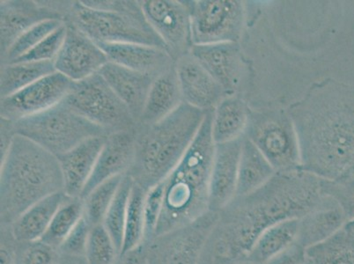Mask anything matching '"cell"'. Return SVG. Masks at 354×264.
Masks as SVG:
<instances>
[{"instance_id":"25","label":"cell","mask_w":354,"mask_h":264,"mask_svg":"<svg viewBox=\"0 0 354 264\" xmlns=\"http://www.w3.org/2000/svg\"><path fill=\"white\" fill-rule=\"evenodd\" d=\"M70 196L64 192L49 196L32 205L11 225L12 234L19 243H30L43 238L55 214Z\"/></svg>"},{"instance_id":"21","label":"cell","mask_w":354,"mask_h":264,"mask_svg":"<svg viewBox=\"0 0 354 264\" xmlns=\"http://www.w3.org/2000/svg\"><path fill=\"white\" fill-rule=\"evenodd\" d=\"M105 138L106 136L89 138L57 156L64 176V193L70 198L82 196L94 171Z\"/></svg>"},{"instance_id":"39","label":"cell","mask_w":354,"mask_h":264,"mask_svg":"<svg viewBox=\"0 0 354 264\" xmlns=\"http://www.w3.org/2000/svg\"><path fill=\"white\" fill-rule=\"evenodd\" d=\"M59 250L44 241L19 243L15 264H55Z\"/></svg>"},{"instance_id":"20","label":"cell","mask_w":354,"mask_h":264,"mask_svg":"<svg viewBox=\"0 0 354 264\" xmlns=\"http://www.w3.org/2000/svg\"><path fill=\"white\" fill-rule=\"evenodd\" d=\"M96 44L104 51L109 62L154 78L176 64L169 53L160 48L137 44Z\"/></svg>"},{"instance_id":"7","label":"cell","mask_w":354,"mask_h":264,"mask_svg":"<svg viewBox=\"0 0 354 264\" xmlns=\"http://www.w3.org/2000/svg\"><path fill=\"white\" fill-rule=\"evenodd\" d=\"M16 134L59 156L89 138L107 136L104 129L80 115L64 101L39 114L15 122Z\"/></svg>"},{"instance_id":"14","label":"cell","mask_w":354,"mask_h":264,"mask_svg":"<svg viewBox=\"0 0 354 264\" xmlns=\"http://www.w3.org/2000/svg\"><path fill=\"white\" fill-rule=\"evenodd\" d=\"M224 89L227 96L245 88L250 67L239 43L193 45L191 53Z\"/></svg>"},{"instance_id":"48","label":"cell","mask_w":354,"mask_h":264,"mask_svg":"<svg viewBox=\"0 0 354 264\" xmlns=\"http://www.w3.org/2000/svg\"><path fill=\"white\" fill-rule=\"evenodd\" d=\"M234 264H255V263L250 262V261L246 259V260L241 261V262L236 263Z\"/></svg>"},{"instance_id":"43","label":"cell","mask_w":354,"mask_h":264,"mask_svg":"<svg viewBox=\"0 0 354 264\" xmlns=\"http://www.w3.org/2000/svg\"><path fill=\"white\" fill-rule=\"evenodd\" d=\"M306 257L307 249L295 243L288 249L263 264H304Z\"/></svg>"},{"instance_id":"23","label":"cell","mask_w":354,"mask_h":264,"mask_svg":"<svg viewBox=\"0 0 354 264\" xmlns=\"http://www.w3.org/2000/svg\"><path fill=\"white\" fill-rule=\"evenodd\" d=\"M346 214L339 202L325 196L313 210L299 220V233L296 243L305 249L329 240L344 227Z\"/></svg>"},{"instance_id":"28","label":"cell","mask_w":354,"mask_h":264,"mask_svg":"<svg viewBox=\"0 0 354 264\" xmlns=\"http://www.w3.org/2000/svg\"><path fill=\"white\" fill-rule=\"evenodd\" d=\"M299 220L292 218L267 228L253 245L247 260L255 264H263L290 247L297 241Z\"/></svg>"},{"instance_id":"31","label":"cell","mask_w":354,"mask_h":264,"mask_svg":"<svg viewBox=\"0 0 354 264\" xmlns=\"http://www.w3.org/2000/svg\"><path fill=\"white\" fill-rule=\"evenodd\" d=\"M315 264H354V239L341 229L329 240L307 249Z\"/></svg>"},{"instance_id":"24","label":"cell","mask_w":354,"mask_h":264,"mask_svg":"<svg viewBox=\"0 0 354 264\" xmlns=\"http://www.w3.org/2000/svg\"><path fill=\"white\" fill-rule=\"evenodd\" d=\"M183 102L175 64L153 80L138 124H156L171 114Z\"/></svg>"},{"instance_id":"17","label":"cell","mask_w":354,"mask_h":264,"mask_svg":"<svg viewBox=\"0 0 354 264\" xmlns=\"http://www.w3.org/2000/svg\"><path fill=\"white\" fill-rule=\"evenodd\" d=\"M183 102L203 111L214 109L227 95L191 53L176 61Z\"/></svg>"},{"instance_id":"47","label":"cell","mask_w":354,"mask_h":264,"mask_svg":"<svg viewBox=\"0 0 354 264\" xmlns=\"http://www.w3.org/2000/svg\"><path fill=\"white\" fill-rule=\"evenodd\" d=\"M344 229L354 239V218L346 222V225H344Z\"/></svg>"},{"instance_id":"32","label":"cell","mask_w":354,"mask_h":264,"mask_svg":"<svg viewBox=\"0 0 354 264\" xmlns=\"http://www.w3.org/2000/svg\"><path fill=\"white\" fill-rule=\"evenodd\" d=\"M147 192L133 182L129 198L127 221H125L123 247L121 254L136 249L144 241V202Z\"/></svg>"},{"instance_id":"22","label":"cell","mask_w":354,"mask_h":264,"mask_svg":"<svg viewBox=\"0 0 354 264\" xmlns=\"http://www.w3.org/2000/svg\"><path fill=\"white\" fill-rule=\"evenodd\" d=\"M99 73L127 106L138 122L156 78L149 74L138 73L112 62L106 64Z\"/></svg>"},{"instance_id":"44","label":"cell","mask_w":354,"mask_h":264,"mask_svg":"<svg viewBox=\"0 0 354 264\" xmlns=\"http://www.w3.org/2000/svg\"><path fill=\"white\" fill-rule=\"evenodd\" d=\"M0 162L5 159L16 136L15 122L4 117L0 119Z\"/></svg>"},{"instance_id":"40","label":"cell","mask_w":354,"mask_h":264,"mask_svg":"<svg viewBox=\"0 0 354 264\" xmlns=\"http://www.w3.org/2000/svg\"><path fill=\"white\" fill-rule=\"evenodd\" d=\"M323 191L339 202L347 221L354 218V175L336 182L323 180Z\"/></svg>"},{"instance_id":"3","label":"cell","mask_w":354,"mask_h":264,"mask_svg":"<svg viewBox=\"0 0 354 264\" xmlns=\"http://www.w3.org/2000/svg\"><path fill=\"white\" fill-rule=\"evenodd\" d=\"M0 166L1 227H11L32 205L64 192L57 157L21 135H16Z\"/></svg>"},{"instance_id":"12","label":"cell","mask_w":354,"mask_h":264,"mask_svg":"<svg viewBox=\"0 0 354 264\" xmlns=\"http://www.w3.org/2000/svg\"><path fill=\"white\" fill-rule=\"evenodd\" d=\"M73 1L3 0L0 2V53H8L15 41L41 22H66Z\"/></svg>"},{"instance_id":"35","label":"cell","mask_w":354,"mask_h":264,"mask_svg":"<svg viewBox=\"0 0 354 264\" xmlns=\"http://www.w3.org/2000/svg\"><path fill=\"white\" fill-rule=\"evenodd\" d=\"M64 23L66 22L63 21L50 20L34 26L30 30L21 35L12 45L8 53L1 56V64H10L12 61L24 56Z\"/></svg>"},{"instance_id":"30","label":"cell","mask_w":354,"mask_h":264,"mask_svg":"<svg viewBox=\"0 0 354 264\" xmlns=\"http://www.w3.org/2000/svg\"><path fill=\"white\" fill-rule=\"evenodd\" d=\"M84 217L82 198H69L55 214L49 228L41 241L59 249L66 237Z\"/></svg>"},{"instance_id":"10","label":"cell","mask_w":354,"mask_h":264,"mask_svg":"<svg viewBox=\"0 0 354 264\" xmlns=\"http://www.w3.org/2000/svg\"><path fill=\"white\" fill-rule=\"evenodd\" d=\"M187 2L193 45L239 43L245 8L239 0H196Z\"/></svg>"},{"instance_id":"16","label":"cell","mask_w":354,"mask_h":264,"mask_svg":"<svg viewBox=\"0 0 354 264\" xmlns=\"http://www.w3.org/2000/svg\"><path fill=\"white\" fill-rule=\"evenodd\" d=\"M62 48L54 60L55 69L73 82L98 73L109 63L108 57L94 40L66 22Z\"/></svg>"},{"instance_id":"6","label":"cell","mask_w":354,"mask_h":264,"mask_svg":"<svg viewBox=\"0 0 354 264\" xmlns=\"http://www.w3.org/2000/svg\"><path fill=\"white\" fill-rule=\"evenodd\" d=\"M66 22L95 43L144 44L167 50L136 0L73 1Z\"/></svg>"},{"instance_id":"2","label":"cell","mask_w":354,"mask_h":264,"mask_svg":"<svg viewBox=\"0 0 354 264\" xmlns=\"http://www.w3.org/2000/svg\"><path fill=\"white\" fill-rule=\"evenodd\" d=\"M286 111L297 134L301 169L329 182L354 175V86L320 80Z\"/></svg>"},{"instance_id":"34","label":"cell","mask_w":354,"mask_h":264,"mask_svg":"<svg viewBox=\"0 0 354 264\" xmlns=\"http://www.w3.org/2000/svg\"><path fill=\"white\" fill-rule=\"evenodd\" d=\"M133 181L129 176H124L119 187L117 196L106 214L102 225L113 240L115 247L121 254L123 247L125 221H127L129 198H130Z\"/></svg>"},{"instance_id":"45","label":"cell","mask_w":354,"mask_h":264,"mask_svg":"<svg viewBox=\"0 0 354 264\" xmlns=\"http://www.w3.org/2000/svg\"><path fill=\"white\" fill-rule=\"evenodd\" d=\"M115 264H148L146 245L141 244L130 252L121 254Z\"/></svg>"},{"instance_id":"49","label":"cell","mask_w":354,"mask_h":264,"mask_svg":"<svg viewBox=\"0 0 354 264\" xmlns=\"http://www.w3.org/2000/svg\"><path fill=\"white\" fill-rule=\"evenodd\" d=\"M304 264H315V263H313V261H312V260L310 258V257H308V256H307V257H306L305 262H304Z\"/></svg>"},{"instance_id":"41","label":"cell","mask_w":354,"mask_h":264,"mask_svg":"<svg viewBox=\"0 0 354 264\" xmlns=\"http://www.w3.org/2000/svg\"><path fill=\"white\" fill-rule=\"evenodd\" d=\"M92 227L82 218L57 249L60 253L86 256V247Z\"/></svg>"},{"instance_id":"4","label":"cell","mask_w":354,"mask_h":264,"mask_svg":"<svg viewBox=\"0 0 354 264\" xmlns=\"http://www.w3.org/2000/svg\"><path fill=\"white\" fill-rule=\"evenodd\" d=\"M212 117L214 109L207 112L185 155L163 181L162 211L156 236L191 224L209 211L215 149L212 135Z\"/></svg>"},{"instance_id":"33","label":"cell","mask_w":354,"mask_h":264,"mask_svg":"<svg viewBox=\"0 0 354 264\" xmlns=\"http://www.w3.org/2000/svg\"><path fill=\"white\" fill-rule=\"evenodd\" d=\"M124 176H115L108 180L82 198L84 218L92 227L104 223L105 216L117 196Z\"/></svg>"},{"instance_id":"15","label":"cell","mask_w":354,"mask_h":264,"mask_svg":"<svg viewBox=\"0 0 354 264\" xmlns=\"http://www.w3.org/2000/svg\"><path fill=\"white\" fill-rule=\"evenodd\" d=\"M63 74L44 77L20 91L0 100V117L12 122L47 111L64 101L73 85Z\"/></svg>"},{"instance_id":"19","label":"cell","mask_w":354,"mask_h":264,"mask_svg":"<svg viewBox=\"0 0 354 264\" xmlns=\"http://www.w3.org/2000/svg\"><path fill=\"white\" fill-rule=\"evenodd\" d=\"M243 138L231 142L215 144L209 211H221L236 198Z\"/></svg>"},{"instance_id":"42","label":"cell","mask_w":354,"mask_h":264,"mask_svg":"<svg viewBox=\"0 0 354 264\" xmlns=\"http://www.w3.org/2000/svg\"><path fill=\"white\" fill-rule=\"evenodd\" d=\"M18 241H16L10 227H1V246H0V264H15Z\"/></svg>"},{"instance_id":"46","label":"cell","mask_w":354,"mask_h":264,"mask_svg":"<svg viewBox=\"0 0 354 264\" xmlns=\"http://www.w3.org/2000/svg\"><path fill=\"white\" fill-rule=\"evenodd\" d=\"M55 264H88V260L84 256H73V254H63L59 251V256Z\"/></svg>"},{"instance_id":"29","label":"cell","mask_w":354,"mask_h":264,"mask_svg":"<svg viewBox=\"0 0 354 264\" xmlns=\"http://www.w3.org/2000/svg\"><path fill=\"white\" fill-rule=\"evenodd\" d=\"M56 72L54 61L1 64L0 95L1 98L8 97Z\"/></svg>"},{"instance_id":"36","label":"cell","mask_w":354,"mask_h":264,"mask_svg":"<svg viewBox=\"0 0 354 264\" xmlns=\"http://www.w3.org/2000/svg\"><path fill=\"white\" fill-rule=\"evenodd\" d=\"M119 256L120 253L104 225L93 227L86 251L88 264H115Z\"/></svg>"},{"instance_id":"38","label":"cell","mask_w":354,"mask_h":264,"mask_svg":"<svg viewBox=\"0 0 354 264\" xmlns=\"http://www.w3.org/2000/svg\"><path fill=\"white\" fill-rule=\"evenodd\" d=\"M163 182L147 192L144 202V241L146 244L156 236L163 205Z\"/></svg>"},{"instance_id":"18","label":"cell","mask_w":354,"mask_h":264,"mask_svg":"<svg viewBox=\"0 0 354 264\" xmlns=\"http://www.w3.org/2000/svg\"><path fill=\"white\" fill-rule=\"evenodd\" d=\"M136 128V127H135ZM115 132L106 136L94 171L80 198H86L93 189L115 176H127L133 166L136 147V131Z\"/></svg>"},{"instance_id":"11","label":"cell","mask_w":354,"mask_h":264,"mask_svg":"<svg viewBox=\"0 0 354 264\" xmlns=\"http://www.w3.org/2000/svg\"><path fill=\"white\" fill-rule=\"evenodd\" d=\"M218 212L209 211L185 227L156 235L146 245L148 264H199Z\"/></svg>"},{"instance_id":"26","label":"cell","mask_w":354,"mask_h":264,"mask_svg":"<svg viewBox=\"0 0 354 264\" xmlns=\"http://www.w3.org/2000/svg\"><path fill=\"white\" fill-rule=\"evenodd\" d=\"M250 109L238 95L226 96L214 109L212 135L215 144L239 140L244 136Z\"/></svg>"},{"instance_id":"37","label":"cell","mask_w":354,"mask_h":264,"mask_svg":"<svg viewBox=\"0 0 354 264\" xmlns=\"http://www.w3.org/2000/svg\"><path fill=\"white\" fill-rule=\"evenodd\" d=\"M66 35V25L61 26L53 33L48 35L45 39L38 44L28 53L19 59L12 61V63L21 62H47L54 61L63 46L64 38ZM10 63V64H12Z\"/></svg>"},{"instance_id":"13","label":"cell","mask_w":354,"mask_h":264,"mask_svg":"<svg viewBox=\"0 0 354 264\" xmlns=\"http://www.w3.org/2000/svg\"><path fill=\"white\" fill-rule=\"evenodd\" d=\"M140 2L147 21L165 44L167 53L174 60L191 53L192 19L187 2L180 0Z\"/></svg>"},{"instance_id":"27","label":"cell","mask_w":354,"mask_h":264,"mask_svg":"<svg viewBox=\"0 0 354 264\" xmlns=\"http://www.w3.org/2000/svg\"><path fill=\"white\" fill-rule=\"evenodd\" d=\"M276 173L271 163L255 144L243 136L236 196H245L257 191Z\"/></svg>"},{"instance_id":"1","label":"cell","mask_w":354,"mask_h":264,"mask_svg":"<svg viewBox=\"0 0 354 264\" xmlns=\"http://www.w3.org/2000/svg\"><path fill=\"white\" fill-rule=\"evenodd\" d=\"M323 179L302 169L277 172L250 194L236 196L218 211L199 264H234L246 260L256 241L279 222L301 218L326 195Z\"/></svg>"},{"instance_id":"8","label":"cell","mask_w":354,"mask_h":264,"mask_svg":"<svg viewBox=\"0 0 354 264\" xmlns=\"http://www.w3.org/2000/svg\"><path fill=\"white\" fill-rule=\"evenodd\" d=\"M244 137L255 144L276 172L301 169L297 134L286 109H250Z\"/></svg>"},{"instance_id":"9","label":"cell","mask_w":354,"mask_h":264,"mask_svg":"<svg viewBox=\"0 0 354 264\" xmlns=\"http://www.w3.org/2000/svg\"><path fill=\"white\" fill-rule=\"evenodd\" d=\"M64 101L83 117L104 129L107 136L133 130L138 124L127 106L99 73L73 82Z\"/></svg>"},{"instance_id":"5","label":"cell","mask_w":354,"mask_h":264,"mask_svg":"<svg viewBox=\"0 0 354 264\" xmlns=\"http://www.w3.org/2000/svg\"><path fill=\"white\" fill-rule=\"evenodd\" d=\"M207 111L183 102L153 124H137L135 157L127 176L147 192L176 169L197 136Z\"/></svg>"}]
</instances>
